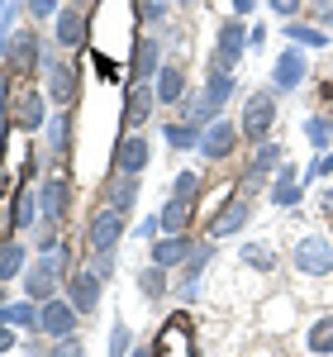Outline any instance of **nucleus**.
Returning <instances> with one entry per match:
<instances>
[{"mask_svg": "<svg viewBox=\"0 0 333 357\" xmlns=\"http://www.w3.org/2000/svg\"><path fill=\"white\" fill-rule=\"evenodd\" d=\"M0 57H5L10 77H33V72H43V43H38V29H20L10 43H0Z\"/></svg>", "mask_w": 333, "mask_h": 357, "instance_id": "f257e3e1", "label": "nucleus"}, {"mask_svg": "<svg viewBox=\"0 0 333 357\" xmlns=\"http://www.w3.org/2000/svg\"><path fill=\"white\" fill-rule=\"evenodd\" d=\"M43 82H48V100L53 105H72L77 91H82V67L67 62V57L43 53Z\"/></svg>", "mask_w": 333, "mask_h": 357, "instance_id": "f03ea898", "label": "nucleus"}, {"mask_svg": "<svg viewBox=\"0 0 333 357\" xmlns=\"http://www.w3.org/2000/svg\"><path fill=\"white\" fill-rule=\"evenodd\" d=\"M272 124H277V100H272V86H267V91H252L248 105H243V119H238L243 138L267 143V138H272Z\"/></svg>", "mask_w": 333, "mask_h": 357, "instance_id": "7ed1b4c3", "label": "nucleus"}, {"mask_svg": "<svg viewBox=\"0 0 333 357\" xmlns=\"http://www.w3.org/2000/svg\"><path fill=\"white\" fill-rule=\"evenodd\" d=\"M153 357H200L195 353V333H191V319L186 314H171L153 343Z\"/></svg>", "mask_w": 333, "mask_h": 357, "instance_id": "20e7f679", "label": "nucleus"}, {"mask_svg": "<svg viewBox=\"0 0 333 357\" xmlns=\"http://www.w3.org/2000/svg\"><path fill=\"white\" fill-rule=\"evenodd\" d=\"M77 324H82V314L72 310V301H62V296H53V301L38 305V329L43 338H67V333H77Z\"/></svg>", "mask_w": 333, "mask_h": 357, "instance_id": "39448f33", "label": "nucleus"}, {"mask_svg": "<svg viewBox=\"0 0 333 357\" xmlns=\"http://www.w3.org/2000/svg\"><path fill=\"white\" fill-rule=\"evenodd\" d=\"M67 200H72V181L53 172V176H43V186H38V220L43 224H62L67 220Z\"/></svg>", "mask_w": 333, "mask_h": 357, "instance_id": "423d86ee", "label": "nucleus"}, {"mask_svg": "<svg viewBox=\"0 0 333 357\" xmlns=\"http://www.w3.org/2000/svg\"><path fill=\"white\" fill-rule=\"evenodd\" d=\"M124 210H114V205H105V210H95V220H91V229H86V243H91V252H114V243L124 238Z\"/></svg>", "mask_w": 333, "mask_h": 357, "instance_id": "0eeeda50", "label": "nucleus"}, {"mask_svg": "<svg viewBox=\"0 0 333 357\" xmlns=\"http://www.w3.org/2000/svg\"><path fill=\"white\" fill-rule=\"evenodd\" d=\"M238 138H243V129H238L233 119H215V124L200 134V158H210V162H224V158H233Z\"/></svg>", "mask_w": 333, "mask_h": 357, "instance_id": "6e6552de", "label": "nucleus"}, {"mask_svg": "<svg viewBox=\"0 0 333 357\" xmlns=\"http://www.w3.org/2000/svg\"><path fill=\"white\" fill-rule=\"evenodd\" d=\"M281 167V148L277 143H257V153H252V162L243 167V176H238V195H252L257 186H267V176Z\"/></svg>", "mask_w": 333, "mask_h": 357, "instance_id": "1a4fd4ad", "label": "nucleus"}, {"mask_svg": "<svg viewBox=\"0 0 333 357\" xmlns=\"http://www.w3.org/2000/svg\"><path fill=\"white\" fill-rule=\"evenodd\" d=\"M243 48H248V24H243V20H224L219 43H215V67H219V72H233L238 57H243Z\"/></svg>", "mask_w": 333, "mask_h": 357, "instance_id": "9d476101", "label": "nucleus"}, {"mask_svg": "<svg viewBox=\"0 0 333 357\" xmlns=\"http://www.w3.org/2000/svg\"><path fill=\"white\" fill-rule=\"evenodd\" d=\"M67 301H72V310L77 314H95L100 310V276L91 272V267H77V272L67 276Z\"/></svg>", "mask_w": 333, "mask_h": 357, "instance_id": "9b49d317", "label": "nucleus"}, {"mask_svg": "<svg viewBox=\"0 0 333 357\" xmlns=\"http://www.w3.org/2000/svg\"><path fill=\"white\" fill-rule=\"evenodd\" d=\"M148 158H153V143L143 134H124L119 148H114V172L119 176H139L143 167H148Z\"/></svg>", "mask_w": 333, "mask_h": 357, "instance_id": "f8f14e48", "label": "nucleus"}, {"mask_svg": "<svg viewBox=\"0 0 333 357\" xmlns=\"http://www.w3.org/2000/svg\"><path fill=\"white\" fill-rule=\"evenodd\" d=\"M295 267L305 276H324V272H333V248H329V238H300L295 243Z\"/></svg>", "mask_w": 333, "mask_h": 357, "instance_id": "ddd939ff", "label": "nucleus"}, {"mask_svg": "<svg viewBox=\"0 0 333 357\" xmlns=\"http://www.w3.org/2000/svg\"><path fill=\"white\" fill-rule=\"evenodd\" d=\"M153 105H157V91H153L148 82H134V86H129V96H124V114H119V124H124V129L148 124V119H153Z\"/></svg>", "mask_w": 333, "mask_h": 357, "instance_id": "4468645a", "label": "nucleus"}, {"mask_svg": "<svg viewBox=\"0 0 333 357\" xmlns=\"http://www.w3.org/2000/svg\"><path fill=\"white\" fill-rule=\"evenodd\" d=\"M162 72V43L153 38V33H143L139 43H134V67H129V82H148V77H157Z\"/></svg>", "mask_w": 333, "mask_h": 357, "instance_id": "2eb2a0df", "label": "nucleus"}, {"mask_svg": "<svg viewBox=\"0 0 333 357\" xmlns=\"http://www.w3.org/2000/svg\"><path fill=\"white\" fill-rule=\"evenodd\" d=\"M53 38L62 43V48H82V43H86V10L62 5L57 20H53Z\"/></svg>", "mask_w": 333, "mask_h": 357, "instance_id": "dca6fc26", "label": "nucleus"}, {"mask_svg": "<svg viewBox=\"0 0 333 357\" xmlns=\"http://www.w3.org/2000/svg\"><path fill=\"white\" fill-rule=\"evenodd\" d=\"M195 252V238L191 234H166L153 243V262L157 267H186V257Z\"/></svg>", "mask_w": 333, "mask_h": 357, "instance_id": "f3484780", "label": "nucleus"}, {"mask_svg": "<svg viewBox=\"0 0 333 357\" xmlns=\"http://www.w3.org/2000/svg\"><path fill=\"white\" fill-rule=\"evenodd\" d=\"M243 224H248V195H233V200H224L219 215L210 220V234H215V238H229V234H238Z\"/></svg>", "mask_w": 333, "mask_h": 357, "instance_id": "a211bd4d", "label": "nucleus"}, {"mask_svg": "<svg viewBox=\"0 0 333 357\" xmlns=\"http://www.w3.org/2000/svg\"><path fill=\"white\" fill-rule=\"evenodd\" d=\"M10 124L24 129V134H38V129H43V91H24L20 105L10 110Z\"/></svg>", "mask_w": 333, "mask_h": 357, "instance_id": "6ab92c4d", "label": "nucleus"}, {"mask_svg": "<svg viewBox=\"0 0 333 357\" xmlns=\"http://www.w3.org/2000/svg\"><path fill=\"white\" fill-rule=\"evenodd\" d=\"M300 82H305V53H300V48H286V53L277 57L272 86H277V91H295Z\"/></svg>", "mask_w": 333, "mask_h": 357, "instance_id": "aec40b11", "label": "nucleus"}, {"mask_svg": "<svg viewBox=\"0 0 333 357\" xmlns=\"http://www.w3.org/2000/svg\"><path fill=\"white\" fill-rule=\"evenodd\" d=\"M186 67H176V62H166L162 72H157V105H176V100H186Z\"/></svg>", "mask_w": 333, "mask_h": 357, "instance_id": "412c9836", "label": "nucleus"}, {"mask_svg": "<svg viewBox=\"0 0 333 357\" xmlns=\"http://www.w3.org/2000/svg\"><path fill=\"white\" fill-rule=\"evenodd\" d=\"M191 210H195V200L171 195L162 210H157V229H162V234H186V229H191Z\"/></svg>", "mask_w": 333, "mask_h": 357, "instance_id": "4be33fe9", "label": "nucleus"}, {"mask_svg": "<svg viewBox=\"0 0 333 357\" xmlns=\"http://www.w3.org/2000/svg\"><path fill=\"white\" fill-rule=\"evenodd\" d=\"M210 110H224L229 100H233V72H219V67H210V77H205V96H200Z\"/></svg>", "mask_w": 333, "mask_h": 357, "instance_id": "5701e85b", "label": "nucleus"}, {"mask_svg": "<svg viewBox=\"0 0 333 357\" xmlns=\"http://www.w3.org/2000/svg\"><path fill=\"white\" fill-rule=\"evenodd\" d=\"M300 191H305V181H300L291 167H281L277 186H272V205H277V210H291V205H300Z\"/></svg>", "mask_w": 333, "mask_h": 357, "instance_id": "b1692460", "label": "nucleus"}, {"mask_svg": "<svg viewBox=\"0 0 333 357\" xmlns=\"http://www.w3.org/2000/svg\"><path fill=\"white\" fill-rule=\"evenodd\" d=\"M43 134H48V153H53V158H67V148H72V114L67 110L53 114V119L43 124Z\"/></svg>", "mask_w": 333, "mask_h": 357, "instance_id": "393cba45", "label": "nucleus"}, {"mask_svg": "<svg viewBox=\"0 0 333 357\" xmlns=\"http://www.w3.org/2000/svg\"><path fill=\"white\" fill-rule=\"evenodd\" d=\"M210 257H215V248H210V243H195V252L186 257V291H181L186 301H195V296H200V272L210 267Z\"/></svg>", "mask_w": 333, "mask_h": 357, "instance_id": "a878e982", "label": "nucleus"}, {"mask_svg": "<svg viewBox=\"0 0 333 357\" xmlns=\"http://www.w3.org/2000/svg\"><path fill=\"white\" fill-rule=\"evenodd\" d=\"M0 324H10V329H38V301H10L0 310Z\"/></svg>", "mask_w": 333, "mask_h": 357, "instance_id": "bb28decb", "label": "nucleus"}, {"mask_svg": "<svg viewBox=\"0 0 333 357\" xmlns=\"http://www.w3.org/2000/svg\"><path fill=\"white\" fill-rule=\"evenodd\" d=\"M38 220V195L33 191H15V200H10V229H29V224Z\"/></svg>", "mask_w": 333, "mask_h": 357, "instance_id": "cd10ccee", "label": "nucleus"}, {"mask_svg": "<svg viewBox=\"0 0 333 357\" xmlns=\"http://www.w3.org/2000/svg\"><path fill=\"white\" fill-rule=\"evenodd\" d=\"M305 343H309V353H319V357L333 353V314H324V319H314V324H309Z\"/></svg>", "mask_w": 333, "mask_h": 357, "instance_id": "c85d7f7f", "label": "nucleus"}, {"mask_svg": "<svg viewBox=\"0 0 333 357\" xmlns=\"http://www.w3.org/2000/svg\"><path fill=\"white\" fill-rule=\"evenodd\" d=\"M24 272V243H0V281H15V276Z\"/></svg>", "mask_w": 333, "mask_h": 357, "instance_id": "c756f323", "label": "nucleus"}, {"mask_svg": "<svg viewBox=\"0 0 333 357\" xmlns=\"http://www.w3.org/2000/svg\"><path fill=\"white\" fill-rule=\"evenodd\" d=\"M134 200H139V176H119V181L110 186V205L129 215V210H134Z\"/></svg>", "mask_w": 333, "mask_h": 357, "instance_id": "7c9ffc66", "label": "nucleus"}, {"mask_svg": "<svg viewBox=\"0 0 333 357\" xmlns=\"http://www.w3.org/2000/svg\"><path fill=\"white\" fill-rule=\"evenodd\" d=\"M139 291H143V296H153V301H157V296H166V267L148 262V267L139 272Z\"/></svg>", "mask_w": 333, "mask_h": 357, "instance_id": "2f4dec72", "label": "nucleus"}, {"mask_svg": "<svg viewBox=\"0 0 333 357\" xmlns=\"http://www.w3.org/2000/svg\"><path fill=\"white\" fill-rule=\"evenodd\" d=\"M281 33H286L291 43H309V48H324V43H329V33H324V29H314V24H295V20L281 29Z\"/></svg>", "mask_w": 333, "mask_h": 357, "instance_id": "473e14b6", "label": "nucleus"}, {"mask_svg": "<svg viewBox=\"0 0 333 357\" xmlns=\"http://www.w3.org/2000/svg\"><path fill=\"white\" fill-rule=\"evenodd\" d=\"M162 138L176 148V153H186V148H200V129H191V124H166Z\"/></svg>", "mask_w": 333, "mask_h": 357, "instance_id": "72a5a7b5", "label": "nucleus"}, {"mask_svg": "<svg viewBox=\"0 0 333 357\" xmlns=\"http://www.w3.org/2000/svg\"><path fill=\"white\" fill-rule=\"evenodd\" d=\"M243 262H248L252 272H272V267H277V248H267V243H248V248H243Z\"/></svg>", "mask_w": 333, "mask_h": 357, "instance_id": "f704fd0d", "label": "nucleus"}, {"mask_svg": "<svg viewBox=\"0 0 333 357\" xmlns=\"http://www.w3.org/2000/svg\"><path fill=\"white\" fill-rule=\"evenodd\" d=\"M200 191H205V176L200 172H181L171 181V195H181V200H200Z\"/></svg>", "mask_w": 333, "mask_h": 357, "instance_id": "c9c22d12", "label": "nucleus"}, {"mask_svg": "<svg viewBox=\"0 0 333 357\" xmlns=\"http://www.w3.org/2000/svg\"><path fill=\"white\" fill-rule=\"evenodd\" d=\"M329 134H333V124L324 119V114H309L305 119V138L314 143V148H329Z\"/></svg>", "mask_w": 333, "mask_h": 357, "instance_id": "e433bc0d", "label": "nucleus"}, {"mask_svg": "<svg viewBox=\"0 0 333 357\" xmlns=\"http://www.w3.org/2000/svg\"><path fill=\"white\" fill-rule=\"evenodd\" d=\"M134 353V333H129V324H119L114 319V329H110V357H129Z\"/></svg>", "mask_w": 333, "mask_h": 357, "instance_id": "4c0bfd02", "label": "nucleus"}, {"mask_svg": "<svg viewBox=\"0 0 333 357\" xmlns=\"http://www.w3.org/2000/svg\"><path fill=\"white\" fill-rule=\"evenodd\" d=\"M48 357H86L82 333H67V338H53V348H48Z\"/></svg>", "mask_w": 333, "mask_h": 357, "instance_id": "58836bf2", "label": "nucleus"}, {"mask_svg": "<svg viewBox=\"0 0 333 357\" xmlns=\"http://www.w3.org/2000/svg\"><path fill=\"white\" fill-rule=\"evenodd\" d=\"M24 10L33 20H57V10H62V0H24Z\"/></svg>", "mask_w": 333, "mask_h": 357, "instance_id": "ea45409f", "label": "nucleus"}, {"mask_svg": "<svg viewBox=\"0 0 333 357\" xmlns=\"http://www.w3.org/2000/svg\"><path fill=\"white\" fill-rule=\"evenodd\" d=\"M139 15H143V24H162L166 0H139Z\"/></svg>", "mask_w": 333, "mask_h": 357, "instance_id": "a19ab883", "label": "nucleus"}, {"mask_svg": "<svg viewBox=\"0 0 333 357\" xmlns=\"http://www.w3.org/2000/svg\"><path fill=\"white\" fill-rule=\"evenodd\" d=\"M91 272L100 276V281H110L114 276V252H91Z\"/></svg>", "mask_w": 333, "mask_h": 357, "instance_id": "79ce46f5", "label": "nucleus"}, {"mask_svg": "<svg viewBox=\"0 0 333 357\" xmlns=\"http://www.w3.org/2000/svg\"><path fill=\"white\" fill-rule=\"evenodd\" d=\"M319 176H333V153H324V158L305 172V181H319Z\"/></svg>", "mask_w": 333, "mask_h": 357, "instance_id": "37998d69", "label": "nucleus"}, {"mask_svg": "<svg viewBox=\"0 0 333 357\" xmlns=\"http://www.w3.org/2000/svg\"><path fill=\"white\" fill-rule=\"evenodd\" d=\"M267 5H272L277 15H286V20H291V15H300V5H305V0H267Z\"/></svg>", "mask_w": 333, "mask_h": 357, "instance_id": "c03bdc74", "label": "nucleus"}, {"mask_svg": "<svg viewBox=\"0 0 333 357\" xmlns=\"http://www.w3.org/2000/svg\"><path fill=\"white\" fill-rule=\"evenodd\" d=\"M15 343H20V333L10 329V324H0V353H10V348H15Z\"/></svg>", "mask_w": 333, "mask_h": 357, "instance_id": "a18cd8bd", "label": "nucleus"}, {"mask_svg": "<svg viewBox=\"0 0 333 357\" xmlns=\"http://www.w3.org/2000/svg\"><path fill=\"white\" fill-rule=\"evenodd\" d=\"M229 5H233V15H238V20H243V15H252V10H257V0H229Z\"/></svg>", "mask_w": 333, "mask_h": 357, "instance_id": "49530a36", "label": "nucleus"}, {"mask_svg": "<svg viewBox=\"0 0 333 357\" xmlns=\"http://www.w3.org/2000/svg\"><path fill=\"white\" fill-rule=\"evenodd\" d=\"M314 15L319 20H333V0H314Z\"/></svg>", "mask_w": 333, "mask_h": 357, "instance_id": "de8ad7c7", "label": "nucleus"}, {"mask_svg": "<svg viewBox=\"0 0 333 357\" xmlns=\"http://www.w3.org/2000/svg\"><path fill=\"white\" fill-rule=\"evenodd\" d=\"M5 134H10V114H0V158H5Z\"/></svg>", "mask_w": 333, "mask_h": 357, "instance_id": "09e8293b", "label": "nucleus"}, {"mask_svg": "<svg viewBox=\"0 0 333 357\" xmlns=\"http://www.w3.org/2000/svg\"><path fill=\"white\" fill-rule=\"evenodd\" d=\"M10 191V172H5V158H0V195Z\"/></svg>", "mask_w": 333, "mask_h": 357, "instance_id": "8fccbe9b", "label": "nucleus"}, {"mask_svg": "<svg viewBox=\"0 0 333 357\" xmlns=\"http://www.w3.org/2000/svg\"><path fill=\"white\" fill-rule=\"evenodd\" d=\"M324 215H333V191H329V195H324Z\"/></svg>", "mask_w": 333, "mask_h": 357, "instance_id": "3c124183", "label": "nucleus"}, {"mask_svg": "<svg viewBox=\"0 0 333 357\" xmlns=\"http://www.w3.org/2000/svg\"><path fill=\"white\" fill-rule=\"evenodd\" d=\"M129 357H153V348H134V353H129Z\"/></svg>", "mask_w": 333, "mask_h": 357, "instance_id": "603ef678", "label": "nucleus"}, {"mask_svg": "<svg viewBox=\"0 0 333 357\" xmlns=\"http://www.w3.org/2000/svg\"><path fill=\"white\" fill-rule=\"evenodd\" d=\"M67 5H77V10H86V5H91V0H67Z\"/></svg>", "mask_w": 333, "mask_h": 357, "instance_id": "864d4df0", "label": "nucleus"}, {"mask_svg": "<svg viewBox=\"0 0 333 357\" xmlns=\"http://www.w3.org/2000/svg\"><path fill=\"white\" fill-rule=\"evenodd\" d=\"M5 305H10V301H5V291H0V310H5Z\"/></svg>", "mask_w": 333, "mask_h": 357, "instance_id": "5fc2aeb1", "label": "nucleus"}, {"mask_svg": "<svg viewBox=\"0 0 333 357\" xmlns=\"http://www.w3.org/2000/svg\"><path fill=\"white\" fill-rule=\"evenodd\" d=\"M5 5H10V0H0V10H5Z\"/></svg>", "mask_w": 333, "mask_h": 357, "instance_id": "6e6d98bb", "label": "nucleus"}, {"mask_svg": "<svg viewBox=\"0 0 333 357\" xmlns=\"http://www.w3.org/2000/svg\"><path fill=\"white\" fill-rule=\"evenodd\" d=\"M329 124H333V119H329Z\"/></svg>", "mask_w": 333, "mask_h": 357, "instance_id": "4d7b16f0", "label": "nucleus"}]
</instances>
